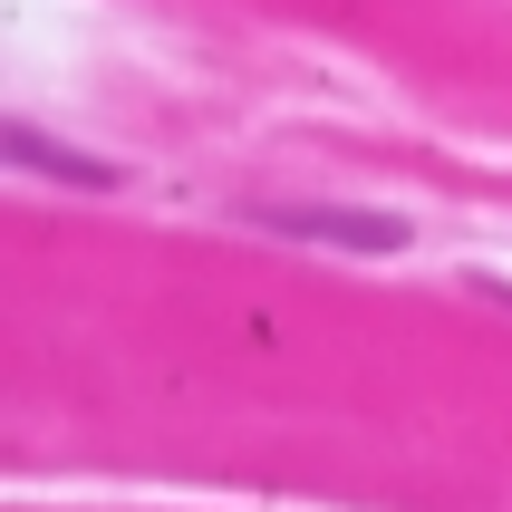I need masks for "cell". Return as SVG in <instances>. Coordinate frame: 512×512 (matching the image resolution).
<instances>
[{
    "instance_id": "cell-1",
    "label": "cell",
    "mask_w": 512,
    "mask_h": 512,
    "mask_svg": "<svg viewBox=\"0 0 512 512\" xmlns=\"http://www.w3.org/2000/svg\"><path fill=\"white\" fill-rule=\"evenodd\" d=\"M271 232H300V242H348V252H406L397 213H300V203H271L261 213Z\"/></svg>"
},
{
    "instance_id": "cell-2",
    "label": "cell",
    "mask_w": 512,
    "mask_h": 512,
    "mask_svg": "<svg viewBox=\"0 0 512 512\" xmlns=\"http://www.w3.org/2000/svg\"><path fill=\"white\" fill-rule=\"evenodd\" d=\"M10 155H20V165H39V174H68V184H116L107 165H87V155H68V145H49V136H29V126H10Z\"/></svg>"
},
{
    "instance_id": "cell-3",
    "label": "cell",
    "mask_w": 512,
    "mask_h": 512,
    "mask_svg": "<svg viewBox=\"0 0 512 512\" xmlns=\"http://www.w3.org/2000/svg\"><path fill=\"white\" fill-rule=\"evenodd\" d=\"M474 290H484V300H503V310H512V281H474Z\"/></svg>"
}]
</instances>
